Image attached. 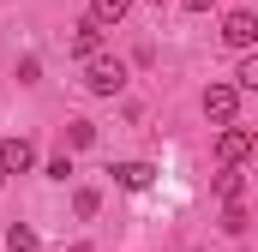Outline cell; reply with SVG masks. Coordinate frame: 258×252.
<instances>
[{
    "label": "cell",
    "instance_id": "cell-8",
    "mask_svg": "<svg viewBox=\"0 0 258 252\" xmlns=\"http://www.w3.org/2000/svg\"><path fill=\"white\" fill-rule=\"evenodd\" d=\"M126 6H132V0H90V18L108 30V24H120V18H126Z\"/></svg>",
    "mask_w": 258,
    "mask_h": 252
},
{
    "label": "cell",
    "instance_id": "cell-17",
    "mask_svg": "<svg viewBox=\"0 0 258 252\" xmlns=\"http://www.w3.org/2000/svg\"><path fill=\"white\" fill-rule=\"evenodd\" d=\"M180 6H186V12H210V0H180Z\"/></svg>",
    "mask_w": 258,
    "mask_h": 252
},
{
    "label": "cell",
    "instance_id": "cell-15",
    "mask_svg": "<svg viewBox=\"0 0 258 252\" xmlns=\"http://www.w3.org/2000/svg\"><path fill=\"white\" fill-rule=\"evenodd\" d=\"M36 78H42V60H36V54H24V60H18V84H36Z\"/></svg>",
    "mask_w": 258,
    "mask_h": 252
},
{
    "label": "cell",
    "instance_id": "cell-16",
    "mask_svg": "<svg viewBox=\"0 0 258 252\" xmlns=\"http://www.w3.org/2000/svg\"><path fill=\"white\" fill-rule=\"evenodd\" d=\"M48 180H72V156H54L48 162Z\"/></svg>",
    "mask_w": 258,
    "mask_h": 252
},
{
    "label": "cell",
    "instance_id": "cell-6",
    "mask_svg": "<svg viewBox=\"0 0 258 252\" xmlns=\"http://www.w3.org/2000/svg\"><path fill=\"white\" fill-rule=\"evenodd\" d=\"M72 54H78V60H96V54H102V24H96V18H84V24L72 30Z\"/></svg>",
    "mask_w": 258,
    "mask_h": 252
},
{
    "label": "cell",
    "instance_id": "cell-9",
    "mask_svg": "<svg viewBox=\"0 0 258 252\" xmlns=\"http://www.w3.org/2000/svg\"><path fill=\"white\" fill-rule=\"evenodd\" d=\"M6 252H36V228L30 222H12L6 228Z\"/></svg>",
    "mask_w": 258,
    "mask_h": 252
},
{
    "label": "cell",
    "instance_id": "cell-7",
    "mask_svg": "<svg viewBox=\"0 0 258 252\" xmlns=\"http://www.w3.org/2000/svg\"><path fill=\"white\" fill-rule=\"evenodd\" d=\"M156 180V168L150 162H114V186H126V192H144Z\"/></svg>",
    "mask_w": 258,
    "mask_h": 252
},
{
    "label": "cell",
    "instance_id": "cell-18",
    "mask_svg": "<svg viewBox=\"0 0 258 252\" xmlns=\"http://www.w3.org/2000/svg\"><path fill=\"white\" fill-rule=\"evenodd\" d=\"M72 252H96V246H72Z\"/></svg>",
    "mask_w": 258,
    "mask_h": 252
},
{
    "label": "cell",
    "instance_id": "cell-1",
    "mask_svg": "<svg viewBox=\"0 0 258 252\" xmlns=\"http://www.w3.org/2000/svg\"><path fill=\"white\" fill-rule=\"evenodd\" d=\"M84 90H96V96H120V90H126V66L108 60V54L84 60Z\"/></svg>",
    "mask_w": 258,
    "mask_h": 252
},
{
    "label": "cell",
    "instance_id": "cell-4",
    "mask_svg": "<svg viewBox=\"0 0 258 252\" xmlns=\"http://www.w3.org/2000/svg\"><path fill=\"white\" fill-rule=\"evenodd\" d=\"M222 42L246 54V48L258 42V18H252V12H228V18H222Z\"/></svg>",
    "mask_w": 258,
    "mask_h": 252
},
{
    "label": "cell",
    "instance_id": "cell-2",
    "mask_svg": "<svg viewBox=\"0 0 258 252\" xmlns=\"http://www.w3.org/2000/svg\"><path fill=\"white\" fill-rule=\"evenodd\" d=\"M234 114H240V84H210L204 90V120L234 126Z\"/></svg>",
    "mask_w": 258,
    "mask_h": 252
},
{
    "label": "cell",
    "instance_id": "cell-5",
    "mask_svg": "<svg viewBox=\"0 0 258 252\" xmlns=\"http://www.w3.org/2000/svg\"><path fill=\"white\" fill-rule=\"evenodd\" d=\"M30 162H36V144L30 138H0V168L6 174H24Z\"/></svg>",
    "mask_w": 258,
    "mask_h": 252
},
{
    "label": "cell",
    "instance_id": "cell-13",
    "mask_svg": "<svg viewBox=\"0 0 258 252\" xmlns=\"http://www.w3.org/2000/svg\"><path fill=\"white\" fill-rule=\"evenodd\" d=\"M240 192H246V180H240L234 168H228V174H216V198H222V204H228V198H240Z\"/></svg>",
    "mask_w": 258,
    "mask_h": 252
},
{
    "label": "cell",
    "instance_id": "cell-19",
    "mask_svg": "<svg viewBox=\"0 0 258 252\" xmlns=\"http://www.w3.org/2000/svg\"><path fill=\"white\" fill-rule=\"evenodd\" d=\"M0 186H6V168H0Z\"/></svg>",
    "mask_w": 258,
    "mask_h": 252
},
{
    "label": "cell",
    "instance_id": "cell-3",
    "mask_svg": "<svg viewBox=\"0 0 258 252\" xmlns=\"http://www.w3.org/2000/svg\"><path fill=\"white\" fill-rule=\"evenodd\" d=\"M252 132H246V126H222V132H216V156H222V168H240V162H246V156H252Z\"/></svg>",
    "mask_w": 258,
    "mask_h": 252
},
{
    "label": "cell",
    "instance_id": "cell-14",
    "mask_svg": "<svg viewBox=\"0 0 258 252\" xmlns=\"http://www.w3.org/2000/svg\"><path fill=\"white\" fill-rule=\"evenodd\" d=\"M234 78H240V90H258V54H246V60H240V72H234Z\"/></svg>",
    "mask_w": 258,
    "mask_h": 252
},
{
    "label": "cell",
    "instance_id": "cell-12",
    "mask_svg": "<svg viewBox=\"0 0 258 252\" xmlns=\"http://www.w3.org/2000/svg\"><path fill=\"white\" fill-rule=\"evenodd\" d=\"M246 222H252V216L240 210V198H228V210H222V228H228V234H246Z\"/></svg>",
    "mask_w": 258,
    "mask_h": 252
},
{
    "label": "cell",
    "instance_id": "cell-11",
    "mask_svg": "<svg viewBox=\"0 0 258 252\" xmlns=\"http://www.w3.org/2000/svg\"><path fill=\"white\" fill-rule=\"evenodd\" d=\"M66 144H72V150L96 144V126H90V120H66Z\"/></svg>",
    "mask_w": 258,
    "mask_h": 252
},
{
    "label": "cell",
    "instance_id": "cell-10",
    "mask_svg": "<svg viewBox=\"0 0 258 252\" xmlns=\"http://www.w3.org/2000/svg\"><path fill=\"white\" fill-rule=\"evenodd\" d=\"M72 210H78V216H96V210H102V192H96V186H78V192H72Z\"/></svg>",
    "mask_w": 258,
    "mask_h": 252
}]
</instances>
